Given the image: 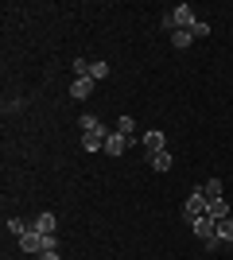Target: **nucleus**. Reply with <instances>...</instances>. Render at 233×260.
Instances as JSON below:
<instances>
[{
	"instance_id": "obj_10",
	"label": "nucleus",
	"mask_w": 233,
	"mask_h": 260,
	"mask_svg": "<svg viewBox=\"0 0 233 260\" xmlns=\"http://www.w3.org/2000/svg\"><path fill=\"white\" fill-rule=\"evenodd\" d=\"M214 237L222 241V245H229V241H233V217H222V221L214 225Z\"/></svg>"
},
{
	"instance_id": "obj_12",
	"label": "nucleus",
	"mask_w": 233,
	"mask_h": 260,
	"mask_svg": "<svg viewBox=\"0 0 233 260\" xmlns=\"http://www.w3.org/2000/svg\"><path fill=\"white\" fill-rule=\"evenodd\" d=\"M89 78H93V82H105V78H109V62H105V58L89 62Z\"/></svg>"
},
{
	"instance_id": "obj_3",
	"label": "nucleus",
	"mask_w": 233,
	"mask_h": 260,
	"mask_svg": "<svg viewBox=\"0 0 233 260\" xmlns=\"http://www.w3.org/2000/svg\"><path fill=\"white\" fill-rule=\"evenodd\" d=\"M214 225H218V221H214L210 214H202L198 221H194V225H190V229H194V237L202 241V249H206V245H210V241H218V237H214Z\"/></svg>"
},
{
	"instance_id": "obj_8",
	"label": "nucleus",
	"mask_w": 233,
	"mask_h": 260,
	"mask_svg": "<svg viewBox=\"0 0 233 260\" xmlns=\"http://www.w3.org/2000/svg\"><path fill=\"white\" fill-rule=\"evenodd\" d=\"M206 214H210L214 221H222V217H233V214H229V202H225V198H210V202H206Z\"/></svg>"
},
{
	"instance_id": "obj_19",
	"label": "nucleus",
	"mask_w": 233,
	"mask_h": 260,
	"mask_svg": "<svg viewBox=\"0 0 233 260\" xmlns=\"http://www.w3.org/2000/svg\"><path fill=\"white\" fill-rule=\"evenodd\" d=\"M39 260H62V256H58V249H51V252H39Z\"/></svg>"
},
{
	"instance_id": "obj_7",
	"label": "nucleus",
	"mask_w": 233,
	"mask_h": 260,
	"mask_svg": "<svg viewBox=\"0 0 233 260\" xmlns=\"http://www.w3.org/2000/svg\"><path fill=\"white\" fill-rule=\"evenodd\" d=\"M89 93H93V78H74L70 82V98L74 101H86Z\"/></svg>"
},
{
	"instance_id": "obj_18",
	"label": "nucleus",
	"mask_w": 233,
	"mask_h": 260,
	"mask_svg": "<svg viewBox=\"0 0 233 260\" xmlns=\"http://www.w3.org/2000/svg\"><path fill=\"white\" fill-rule=\"evenodd\" d=\"M190 35H194V39H206V35H210V23H206V20H198L194 27H190Z\"/></svg>"
},
{
	"instance_id": "obj_14",
	"label": "nucleus",
	"mask_w": 233,
	"mask_h": 260,
	"mask_svg": "<svg viewBox=\"0 0 233 260\" xmlns=\"http://www.w3.org/2000/svg\"><path fill=\"white\" fill-rule=\"evenodd\" d=\"M55 225H58V221H55V214H39L31 229H39V233H55Z\"/></svg>"
},
{
	"instance_id": "obj_16",
	"label": "nucleus",
	"mask_w": 233,
	"mask_h": 260,
	"mask_svg": "<svg viewBox=\"0 0 233 260\" xmlns=\"http://www.w3.org/2000/svg\"><path fill=\"white\" fill-rule=\"evenodd\" d=\"M27 229H31V225H27V221H20V217H8V233H12V237H16V241H20L23 233H27Z\"/></svg>"
},
{
	"instance_id": "obj_6",
	"label": "nucleus",
	"mask_w": 233,
	"mask_h": 260,
	"mask_svg": "<svg viewBox=\"0 0 233 260\" xmlns=\"http://www.w3.org/2000/svg\"><path fill=\"white\" fill-rule=\"evenodd\" d=\"M140 140H144V148H148V152H167V136H163L159 128H148L144 136H140Z\"/></svg>"
},
{
	"instance_id": "obj_4",
	"label": "nucleus",
	"mask_w": 233,
	"mask_h": 260,
	"mask_svg": "<svg viewBox=\"0 0 233 260\" xmlns=\"http://www.w3.org/2000/svg\"><path fill=\"white\" fill-rule=\"evenodd\" d=\"M105 140H109V128L82 132V148H86V152H105Z\"/></svg>"
},
{
	"instance_id": "obj_1",
	"label": "nucleus",
	"mask_w": 233,
	"mask_h": 260,
	"mask_svg": "<svg viewBox=\"0 0 233 260\" xmlns=\"http://www.w3.org/2000/svg\"><path fill=\"white\" fill-rule=\"evenodd\" d=\"M194 8L190 4H175V8H167L163 12V31H190L194 27Z\"/></svg>"
},
{
	"instance_id": "obj_17",
	"label": "nucleus",
	"mask_w": 233,
	"mask_h": 260,
	"mask_svg": "<svg viewBox=\"0 0 233 260\" xmlns=\"http://www.w3.org/2000/svg\"><path fill=\"white\" fill-rule=\"evenodd\" d=\"M117 132L132 140V136H136V120H132V117H121V120H117Z\"/></svg>"
},
{
	"instance_id": "obj_9",
	"label": "nucleus",
	"mask_w": 233,
	"mask_h": 260,
	"mask_svg": "<svg viewBox=\"0 0 233 260\" xmlns=\"http://www.w3.org/2000/svg\"><path fill=\"white\" fill-rule=\"evenodd\" d=\"M148 167H152V171H171V152H148Z\"/></svg>"
},
{
	"instance_id": "obj_11",
	"label": "nucleus",
	"mask_w": 233,
	"mask_h": 260,
	"mask_svg": "<svg viewBox=\"0 0 233 260\" xmlns=\"http://www.w3.org/2000/svg\"><path fill=\"white\" fill-rule=\"evenodd\" d=\"M78 128L82 132H97V128H105V124L97 120V113H82V117H78Z\"/></svg>"
},
{
	"instance_id": "obj_15",
	"label": "nucleus",
	"mask_w": 233,
	"mask_h": 260,
	"mask_svg": "<svg viewBox=\"0 0 233 260\" xmlns=\"http://www.w3.org/2000/svg\"><path fill=\"white\" fill-rule=\"evenodd\" d=\"M190 43H194V35H190V31H171V47H175V51H187Z\"/></svg>"
},
{
	"instance_id": "obj_13",
	"label": "nucleus",
	"mask_w": 233,
	"mask_h": 260,
	"mask_svg": "<svg viewBox=\"0 0 233 260\" xmlns=\"http://www.w3.org/2000/svg\"><path fill=\"white\" fill-rule=\"evenodd\" d=\"M202 194H206V198H222L225 194L222 179H206V183H202Z\"/></svg>"
},
{
	"instance_id": "obj_5",
	"label": "nucleus",
	"mask_w": 233,
	"mask_h": 260,
	"mask_svg": "<svg viewBox=\"0 0 233 260\" xmlns=\"http://www.w3.org/2000/svg\"><path fill=\"white\" fill-rule=\"evenodd\" d=\"M128 136H121L117 128H109V140H105V155H124V148H128Z\"/></svg>"
},
{
	"instance_id": "obj_2",
	"label": "nucleus",
	"mask_w": 233,
	"mask_h": 260,
	"mask_svg": "<svg viewBox=\"0 0 233 260\" xmlns=\"http://www.w3.org/2000/svg\"><path fill=\"white\" fill-rule=\"evenodd\" d=\"M206 202H210V198L202 194V186H194V190L187 194V202H183V221H187V225H194V221L206 214Z\"/></svg>"
}]
</instances>
